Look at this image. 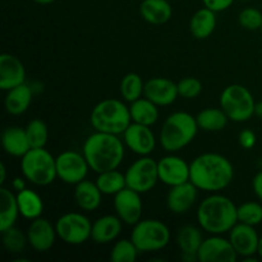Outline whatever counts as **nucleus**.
Here are the masks:
<instances>
[{
    "label": "nucleus",
    "mask_w": 262,
    "mask_h": 262,
    "mask_svg": "<svg viewBox=\"0 0 262 262\" xmlns=\"http://www.w3.org/2000/svg\"><path fill=\"white\" fill-rule=\"evenodd\" d=\"M191 182L199 191L219 192L234 179L233 164L224 155L206 152L197 156L191 164Z\"/></svg>",
    "instance_id": "f257e3e1"
},
{
    "label": "nucleus",
    "mask_w": 262,
    "mask_h": 262,
    "mask_svg": "<svg viewBox=\"0 0 262 262\" xmlns=\"http://www.w3.org/2000/svg\"><path fill=\"white\" fill-rule=\"evenodd\" d=\"M82 152L90 168L100 174L119 168L124 159V142L118 135L96 130L84 141Z\"/></svg>",
    "instance_id": "f03ea898"
},
{
    "label": "nucleus",
    "mask_w": 262,
    "mask_h": 262,
    "mask_svg": "<svg viewBox=\"0 0 262 262\" xmlns=\"http://www.w3.org/2000/svg\"><path fill=\"white\" fill-rule=\"evenodd\" d=\"M238 206L227 196L215 192L200 202L197 207V222L202 230L209 234L223 235L229 233L238 223Z\"/></svg>",
    "instance_id": "7ed1b4c3"
},
{
    "label": "nucleus",
    "mask_w": 262,
    "mask_h": 262,
    "mask_svg": "<svg viewBox=\"0 0 262 262\" xmlns=\"http://www.w3.org/2000/svg\"><path fill=\"white\" fill-rule=\"evenodd\" d=\"M199 129V124L193 115L186 112H176L164 122L159 141L166 152H178L194 140Z\"/></svg>",
    "instance_id": "20e7f679"
},
{
    "label": "nucleus",
    "mask_w": 262,
    "mask_h": 262,
    "mask_svg": "<svg viewBox=\"0 0 262 262\" xmlns=\"http://www.w3.org/2000/svg\"><path fill=\"white\" fill-rule=\"evenodd\" d=\"M92 128L97 132L123 135L132 123L129 107L118 99H105L96 104L90 117Z\"/></svg>",
    "instance_id": "39448f33"
},
{
    "label": "nucleus",
    "mask_w": 262,
    "mask_h": 262,
    "mask_svg": "<svg viewBox=\"0 0 262 262\" xmlns=\"http://www.w3.org/2000/svg\"><path fill=\"white\" fill-rule=\"evenodd\" d=\"M20 170L23 177L35 186H49L58 178L56 158L45 147L31 148L23 155L20 158Z\"/></svg>",
    "instance_id": "423d86ee"
},
{
    "label": "nucleus",
    "mask_w": 262,
    "mask_h": 262,
    "mask_svg": "<svg viewBox=\"0 0 262 262\" xmlns=\"http://www.w3.org/2000/svg\"><path fill=\"white\" fill-rule=\"evenodd\" d=\"M255 106L253 95L242 84H229L220 95V107L233 122L242 123L250 120L255 115Z\"/></svg>",
    "instance_id": "0eeeda50"
},
{
    "label": "nucleus",
    "mask_w": 262,
    "mask_h": 262,
    "mask_svg": "<svg viewBox=\"0 0 262 262\" xmlns=\"http://www.w3.org/2000/svg\"><path fill=\"white\" fill-rule=\"evenodd\" d=\"M170 230L156 219H141L133 225L130 239L140 252H156L164 250L170 242Z\"/></svg>",
    "instance_id": "6e6552de"
},
{
    "label": "nucleus",
    "mask_w": 262,
    "mask_h": 262,
    "mask_svg": "<svg viewBox=\"0 0 262 262\" xmlns=\"http://www.w3.org/2000/svg\"><path fill=\"white\" fill-rule=\"evenodd\" d=\"M58 237L67 245L79 246L91 238L92 223L81 212H67L55 223Z\"/></svg>",
    "instance_id": "1a4fd4ad"
},
{
    "label": "nucleus",
    "mask_w": 262,
    "mask_h": 262,
    "mask_svg": "<svg viewBox=\"0 0 262 262\" xmlns=\"http://www.w3.org/2000/svg\"><path fill=\"white\" fill-rule=\"evenodd\" d=\"M128 188L142 193L150 192L159 182L158 161L150 156H141L125 170Z\"/></svg>",
    "instance_id": "9d476101"
},
{
    "label": "nucleus",
    "mask_w": 262,
    "mask_h": 262,
    "mask_svg": "<svg viewBox=\"0 0 262 262\" xmlns=\"http://www.w3.org/2000/svg\"><path fill=\"white\" fill-rule=\"evenodd\" d=\"M90 165L83 152L67 150L56 156V174L67 184H78L89 174Z\"/></svg>",
    "instance_id": "9b49d317"
},
{
    "label": "nucleus",
    "mask_w": 262,
    "mask_h": 262,
    "mask_svg": "<svg viewBox=\"0 0 262 262\" xmlns=\"http://www.w3.org/2000/svg\"><path fill=\"white\" fill-rule=\"evenodd\" d=\"M238 253L230 243L229 238H223L222 235L211 234L202 242L197 258L200 262H234Z\"/></svg>",
    "instance_id": "f8f14e48"
},
{
    "label": "nucleus",
    "mask_w": 262,
    "mask_h": 262,
    "mask_svg": "<svg viewBox=\"0 0 262 262\" xmlns=\"http://www.w3.org/2000/svg\"><path fill=\"white\" fill-rule=\"evenodd\" d=\"M159 181L169 187L191 181V165L184 159L176 155H166L158 161Z\"/></svg>",
    "instance_id": "ddd939ff"
},
{
    "label": "nucleus",
    "mask_w": 262,
    "mask_h": 262,
    "mask_svg": "<svg viewBox=\"0 0 262 262\" xmlns=\"http://www.w3.org/2000/svg\"><path fill=\"white\" fill-rule=\"evenodd\" d=\"M123 142L132 152L148 156L156 147V137L150 125L132 122L123 133Z\"/></svg>",
    "instance_id": "4468645a"
},
{
    "label": "nucleus",
    "mask_w": 262,
    "mask_h": 262,
    "mask_svg": "<svg viewBox=\"0 0 262 262\" xmlns=\"http://www.w3.org/2000/svg\"><path fill=\"white\" fill-rule=\"evenodd\" d=\"M114 209L124 224H137L142 217L143 211L141 193L125 187L114 196Z\"/></svg>",
    "instance_id": "2eb2a0df"
},
{
    "label": "nucleus",
    "mask_w": 262,
    "mask_h": 262,
    "mask_svg": "<svg viewBox=\"0 0 262 262\" xmlns=\"http://www.w3.org/2000/svg\"><path fill=\"white\" fill-rule=\"evenodd\" d=\"M26 234H27L28 245L36 252H46V251L51 250L53 246L55 245L56 237H58L55 225L41 216L35 220H31V224Z\"/></svg>",
    "instance_id": "dca6fc26"
},
{
    "label": "nucleus",
    "mask_w": 262,
    "mask_h": 262,
    "mask_svg": "<svg viewBox=\"0 0 262 262\" xmlns=\"http://www.w3.org/2000/svg\"><path fill=\"white\" fill-rule=\"evenodd\" d=\"M229 241L238 256L243 258L253 257L257 253L260 235L255 227L237 223L229 232Z\"/></svg>",
    "instance_id": "f3484780"
},
{
    "label": "nucleus",
    "mask_w": 262,
    "mask_h": 262,
    "mask_svg": "<svg viewBox=\"0 0 262 262\" xmlns=\"http://www.w3.org/2000/svg\"><path fill=\"white\" fill-rule=\"evenodd\" d=\"M143 95L158 106H169L179 96L178 84L169 78L155 77L145 82Z\"/></svg>",
    "instance_id": "a211bd4d"
},
{
    "label": "nucleus",
    "mask_w": 262,
    "mask_h": 262,
    "mask_svg": "<svg viewBox=\"0 0 262 262\" xmlns=\"http://www.w3.org/2000/svg\"><path fill=\"white\" fill-rule=\"evenodd\" d=\"M199 188L191 181L183 184L170 187L166 196V206L173 214H186L197 201Z\"/></svg>",
    "instance_id": "6ab92c4d"
},
{
    "label": "nucleus",
    "mask_w": 262,
    "mask_h": 262,
    "mask_svg": "<svg viewBox=\"0 0 262 262\" xmlns=\"http://www.w3.org/2000/svg\"><path fill=\"white\" fill-rule=\"evenodd\" d=\"M26 81V68L20 59L4 53L0 56V89L9 91Z\"/></svg>",
    "instance_id": "aec40b11"
},
{
    "label": "nucleus",
    "mask_w": 262,
    "mask_h": 262,
    "mask_svg": "<svg viewBox=\"0 0 262 262\" xmlns=\"http://www.w3.org/2000/svg\"><path fill=\"white\" fill-rule=\"evenodd\" d=\"M123 222L118 215H104L92 223L91 239L97 245H107L118 238Z\"/></svg>",
    "instance_id": "412c9836"
},
{
    "label": "nucleus",
    "mask_w": 262,
    "mask_h": 262,
    "mask_svg": "<svg viewBox=\"0 0 262 262\" xmlns=\"http://www.w3.org/2000/svg\"><path fill=\"white\" fill-rule=\"evenodd\" d=\"M204 242L201 229L193 225H184L177 234V245L182 252V258L187 261L199 260L197 252Z\"/></svg>",
    "instance_id": "4be33fe9"
},
{
    "label": "nucleus",
    "mask_w": 262,
    "mask_h": 262,
    "mask_svg": "<svg viewBox=\"0 0 262 262\" xmlns=\"http://www.w3.org/2000/svg\"><path fill=\"white\" fill-rule=\"evenodd\" d=\"M2 145L5 152L14 158H22L31 150L26 128L12 125L4 129L2 135Z\"/></svg>",
    "instance_id": "5701e85b"
},
{
    "label": "nucleus",
    "mask_w": 262,
    "mask_h": 262,
    "mask_svg": "<svg viewBox=\"0 0 262 262\" xmlns=\"http://www.w3.org/2000/svg\"><path fill=\"white\" fill-rule=\"evenodd\" d=\"M140 14L150 25L160 26L169 22L173 8L169 0H143L140 4Z\"/></svg>",
    "instance_id": "b1692460"
},
{
    "label": "nucleus",
    "mask_w": 262,
    "mask_h": 262,
    "mask_svg": "<svg viewBox=\"0 0 262 262\" xmlns=\"http://www.w3.org/2000/svg\"><path fill=\"white\" fill-rule=\"evenodd\" d=\"M74 200L77 205L83 211H95L100 207L102 201V192L97 187L96 182L82 181L76 184L74 188Z\"/></svg>",
    "instance_id": "393cba45"
},
{
    "label": "nucleus",
    "mask_w": 262,
    "mask_h": 262,
    "mask_svg": "<svg viewBox=\"0 0 262 262\" xmlns=\"http://www.w3.org/2000/svg\"><path fill=\"white\" fill-rule=\"evenodd\" d=\"M216 28V13L204 7L199 9L189 20L191 35L197 40H205L214 33Z\"/></svg>",
    "instance_id": "a878e982"
},
{
    "label": "nucleus",
    "mask_w": 262,
    "mask_h": 262,
    "mask_svg": "<svg viewBox=\"0 0 262 262\" xmlns=\"http://www.w3.org/2000/svg\"><path fill=\"white\" fill-rule=\"evenodd\" d=\"M19 215L17 194L5 187H2L0 188V232L14 227Z\"/></svg>",
    "instance_id": "bb28decb"
},
{
    "label": "nucleus",
    "mask_w": 262,
    "mask_h": 262,
    "mask_svg": "<svg viewBox=\"0 0 262 262\" xmlns=\"http://www.w3.org/2000/svg\"><path fill=\"white\" fill-rule=\"evenodd\" d=\"M31 102H32V90L28 84L22 83L7 91L4 105L5 110L10 115H22L27 112Z\"/></svg>",
    "instance_id": "cd10ccee"
},
{
    "label": "nucleus",
    "mask_w": 262,
    "mask_h": 262,
    "mask_svg": "<svg viewBox=\"0 0 262 262\" xmlns=\"http://www.w3.org/2000/svg\"><path fill=\"white\" fill-rule=\"evenodd\" d=\"M17 201L19 206V212L25 219L35 220L42 215L43 202L42 199L35 191L25 188L17 192Z\"/></svg>",
    "instance_id": "c85d7f7f"
},
{
    "label": "nucleus",
    "mask_w": 262,
    "mask_h": 262,
    "mask_svg": "<svg viewBox=\"0 0 262 262\" xmlns=\"http://www.w3.org/2000/svg\"><path fill=\"white\" fill-rule=\"evenodd\" d=\"M129 112L132 122L140 123V124L150 125L151 127L159 119L158 105L154 104L147 97H145V99L141 97V99L130 102Z\"/></svg>",
    "instance_id": "c756f323"
},
{
    "label": "nucleus",
    "mask_w": 262,
    "mask_h": 262,
    "mask_svg": "<svg viewBox=\"0 0 262 262\" xmlns=\"http://www.w3.org/2000/svg\"><path fill=\"white\" fill-rule=\"evenodd\" d=\"M200 129L205 132H220L228 124V115L222 107H207L201 110L196 117Z\"/></svg>",
    "instance_id": "7c9ffc66"
},
{
    "label": "nucleus",
    "mask_w": 262,
    "mask_h": 262,
    "mask_svg": "<svg viewBox=\"0 0 262 262\" xmlns=\"http://www.w3.org/2000/svg\"><path fill=\"white\" fill-rule=\"evenodd\" d=\"M96 184L102 194L115 196L118 192L127 187V181H125V174H123L118 169H113V170L100 173L96 179Z\"/></svg>",
    "instance_id": "2f4dec72"
},
{
    "label": "nucleus",
    "mask_w": 262,
    "mask_h": 262,
    "mask_svg": "<svg viewBox=\"0 0 262 262\" xmlns=\"http://www.w3.org/2000/svg\"><path fill=\"white\" fill-rule=\"evenodd\" d=\"M145 91V83L140 74L128 73L120 82V95L128 102H133L141 99Z\"/></svg>",
    "instance_id": "473e14b6"
},
{
    "label": "nucleus",
    "mask_w": 262,
    "mask_h": 262,
    "mask_svg": "<svg viewBox=\"0 0 262 262\" xmlns=\"http://www.w3.org/2000/svg\"><path fill=\"white\" fill-rule=\"evenodd\" d=\"M2 239L5 250L9 253H14V255L22 253L28 243L27 234L22 233V230L15 227L2 232Z\"/></svg>",
    "instance_id": "72a5a7b5"
},
{
    "label": "nucleus",
    "mask_w": 262,
    "mask_h": 262,
    "mask_svg": "<svg viewBox=\"0 0 262 262\" xmlns=\"http://www.w3.org/2000/svg\"><path fill=\"white\" fill-rule=\"evenodd\" d=\"M138 248L132 239H120L113 246L110 260L113 262H135L138 257Z\"/></svg>",
    "instance_id": "f704fd0d"
},
{
    "label": "nucleus",
    "mask_w": 262,
    "mask_h": 262,
    "mask_svg": "<svg viewBox=\"0 0 262 262\" xmlns=\"http://www.w3.org/2000/svg\"><path fill=\"white\" fill-rule=\"evenodd\" d=\"M28 141H30L31 148L45 147L49 140L48 125L41 119H32L26 127Z\"/></svg>",
    "instance_id": "c9c22d12"
},
{
    "label": "nucleus",
    "mask_w": 262,
    "mask_h": 262,
    "mask_svg": "<svg viewBox=\"0 0 262 262\" xmlns=\"http://www.w3.org/2000/svg\"><path fill=\"white\" fill-rule=\"evenodd\" d=\"M238 223L257 227L262 223V202L248 201L239 205L237 210Z\"/></svg>",
    "instance_id": "e433bc0d"
},
{
    "label": "nucleus",
    "mask_w": 262,
    "mask_h": 262,
    "mask_svg": "<svg viewBox=\"0 0 262 262\" xmlns=\"http://www.w3.org/2000/svg\"><path fill=\"white\" fill-rule=\"evenodd\" d=\"M241 27L248 31L260 30L262 26V13L256 8H246L238 15Z\"/></svg>",
    "instance_id": "4c0bfd02"
},
{
    "label": "nucleus",
    "mask_w": 262,
    "mask_h": 262,
    "mask_svg": "<svg viewBox=\"0 0 262 262\" xmlns=\"http://www.w3.org/2000/svg\"><path fill=\"white\" fill-rule=\"evenodd\" d=\"M178 95L183 99H196L202 92V83L194 77H186L178 82Z\"/></svg>",
    "instance_id": "58836bf2"
},
{
    "label": "nucleus",
    "mask_w": 262,
    "mask_h": 262,
    "mask_svg": "<svg viewBox=\"0 0 262 262\" xmlns=\"http://www.w3.org/2000/svg\"><path fill=\"white\" fill-rule=\"evenodd\" d=\"M239 145L242 146L246 150H251L253 146L256 145V141H257V137H256V133L251 129H243L242 132L239 133Z\"/></svg>",
    "instance_id": "ea45409f"
},
{
    "label": "nucleus",
    "mask_w": 262,
    "mask_h": 262,
    "mask_svg": "<svg viewBox=\"0 0 262 262\" xmlns=\"http://www.w3.org/2000/svg\"><path fill=\"white\" fill-rule=\"evenodd\" d=\"M202 2H204L205 7L214 10L215 13H219L232 7L234 0H202Z\"/></svg>",
    "instance_id": "a19ab883"
},
{
    "label": "nucleus",
    "mask_w": 262,
    "mask_h": 262,
    "mask_svg": "<svg viewBox=\"0 0 262 262\" xmlns=\"http://www.w3.org/2000/svg\"><path fill=\"white\" fill-rule=\"evenodd\" d=\"M252 188L255 192L256 197L262 202V170L258 171L255 177H253L252 181Z\"/></svg>",
    "instance_id": "79ce46f5"
},
{
    "label": "nucleus",
    "mask_w": 262,
    "mask_h": 262,
    "mask_svg": "<svg viewBox=\"0 0 262 262\" xmlns=\"http://www.w3.org/2000/svg\"><path fill=\"white\" fill-rule=\"evenodd\" d=\"M25 179H26L25 177H23V178H19V177H17V178L13 179V182H12L13 189H14V191H17V192H19V191H22V189H25L26 188Z\"/></svg>",
    "instance_id": "37998d69"
},
{
    "label": "nucleus",
    "mask_w": 262,
    "mask_h": 262,
    "mask_svg": "<svg viewBox=\"0 0 262 262\" xmlns=\"http://www.w3.org/2000/svg\"><path fill=\"white\" fill-rule=\"evenodd\" d=\"M5 179H7V168H5V164L2 163V165H0V183H4Z\"/></svg>",
    "instance_id": "c03bdc74"
},
{
    "label": "nucleus",
    "mask_w": 262,
    "mask_h": 262,
    "mask_svg": "<svg viewBox=\"0 0 262 262\" xmlns=\"http://www.w3.org/2000/svg\"><path fill=\"white\" fill-rule=\"evenodd\" d=\"M255 115L257 118H260L262 120V100L261 101L256 102V106H255Z\"/></svg>",
    "instance_id": "a18cd8bd"
},
{
    "label": "nucleus",
    "mask_w": 262,
    "mask_h": 262,
    "mask_svg": "<svg viewBox=\"0 0 262 262\" xmlns=\"http://www.w3.org/2000/svg\"><path fill=\"white\" fill-rule=\"evenodd\" d=\"M32 2L37 3V4L46 5V4H51V3H54V2H55V0H32Z\"/></svg>",
    "instance_id": "49530a36"
},
{
    "label": "nucleus",
    "mask_w": 262,
    "mask_h": 262,
    "mask_svg": "<svg viewBox=\"0 0 262 262\" xmlns=\"http://www.w3.org/2000/svg\"><path fill=\"white\" fill-rule=\"evenodd\" d=\"M257 255L260 256V258L262 260V235L260 237V242H258V250H257Z\"/></svg>",
    "instance_id": "de8ad7c7"
},
{
    "label": "nucleus",
    "mask_w": 262,
    "mask_h": 262,
    "mask_svg": "<svg viewBox=\"0 0 262 262\" xmlns=\"http://www.w3.org/2000/svg\"><path fill=\"white\" fill-rule=\"evenodd\" d=\"M241 2H250V0H241Z\"/></svg>",
    "instance_id": "09e8293b"
},
{
    "label": "nucleus",
    "mask_w": 262,
    "mask_h": 262,
    "mask_svg": "<svg viewBox=\"0 0 262 262\" xmlns=\"http://www.w3.org/2000/svg\"><path fill=\"white\" fill-rule=\"evenodd\" d=\"M260 31H261V33H262V26H261V28H260Z\"/></svg>",
    "instance_id": "8fccbe9b"
},
{
    "label": "nucleus",
    "mask_w": 262,
    "mask_h": 262,
    "mask_svg": "<svg viewBox=\"0 0 262 262\" xmlns=\"http://www.w3.org/2000/svg\"><path fill=\"white\" fill-rule=\"evenodd\" d=\"M169 2H173V0H169Z\"/></svg>",
    "instance_id": "3c124183"
}]
</instances>
